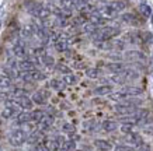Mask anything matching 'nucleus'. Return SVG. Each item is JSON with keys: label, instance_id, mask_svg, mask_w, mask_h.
<instances>
[{"label": "nucleus", "instance_id": "f257e3e1", "mask_svg": "<svg viewBox=\"0 0 153 151\" xmlns=\"http://www.w3.org/2000/svg\"><path fill=\"white\" fill-rule=\"evenodd\" d=\"M120 34V29L118 28H112V27H105L101 28V29H96V31L91 34L96 42H102V41H108L110 38H114Z\"/></svg>", "mask_w": 153, "mask_h": 151}, {"label": "nucleus", "instance_id": "f03ea898", "mask_svg": "<svg viewBox=\"0 0 153 151\" xmlns=\"http://www.w3.org/2000/svg\"><path fill=\"white\" fill-rule=\"evenodd\" d=\"M9 141L11 146H16V147L21 146V144H24L27 141V133L24 130H21V129H16V130H13L10 133Z\"/></svg>", "mask_w": 153, "mask_h": 151}, {"label": "nucleus", "instance_id": "7ed1b4c3", "mask_svg": "<svg viewBox=\"0 0 153 151\" xmlns=\"http://www.w3.org/2000/svg\"><path fill=\"white\" fill-rule=\"evenodd\" d=\"M19 108L20 106L13 99H9L6 102V108L1 110V118L3 119H10V118H13L16 115H19Z\"/></svg>", "mask_w": 153, "mask_h": 151}, {"label": "nucleus", "instance_id": "20e7f679", "mask_svg": "<svg viewBox=\"0 0 153 151\" xmlns=\"http://www.w3.org/2000/svg\"><path fill=\"white\" fill-rule=\"evenodd\" d=\"M21 78L24 81H39V80H44L45 78V74H42L41 71H37V70H33V71H27V73H21Z\"/></svg>", "mask_w": 153, "mask_h": 151}, {"label": "nucleus", "instance_id": "39448f33", "mask_svg": "<svg viewBox=\"0 0 153 151\" xmlns=\"http://www.w3.org/2000/svg\"><path fill=\"white\" fill-rule=\"evenodd\" d=\"M31 101L35 102V104H38V105H45L48 101V92L44 91V90H39V91H37L33 95V99Z\"/></svg>", "mask_w": 153, "mask_h": 151}, {"label": "nucleus", "instance_id": "423d86ee", "mask_svg": "<svg viewBox=\"0 0 153 151\" xmlns=\"http://www.w3.org/2000/svg\"><path fill=\"white\" fill-rule=\"evenodd\" d=\"M114 110L120 115H132L136 112V108L131 105H122V104H120V105L114 106Z\"/></svg>", "mask_w": 153, "mask_h": 151}, {"label": "nucleus", "instance_id": "0eeeda50", "mask_svg": "<svg viewBox=\"0 0 153 151\" xmlns=\"http://www.w3.org/2000/svg\"><path fill=\"white\" fill-rule=\"evenodd\" d=\"M17 67L21 73H27V71H33L35 70V66H34V62L31 60H21L19 64H17Z\"/></svg>", "mask_w": 153, "mask_h": 151}, {"label": "nucleus", "instance_id": "6e6552de", "mask_svg": "<svg viewBox=\"0 0 153 151\" xmlns=\"http://www.w3.org/2000/svg\"><path fill=\"white\" fill-rule=\"evenodd\" d=\"M20 108H24V109H30V108H33V101L30 99L28 96H21V98H16L13 99Z\"/></svg>", "mask_w": 153, "mask_h": 151}, {"label": "nucleus", "instance_id": "1a4fd4ad", "mask_svg": "<svg viewBox=\"0 0 153 151\" xmlns=\"http://www.w3.org/2000/svg\"><path fill=\"white\" fill-rule=\"evenodd\" d=\"M120 94H122V95L125 96H131V95H139V94H142V90L140 88H136V87H125V88H122L120 91Z\"/></svg>", "mask_w": 153, "mask_h": 151}, {"label": "nucleus", "instance_id": "9d476101", "mask_svg": "<svg viewBox=\"0 0 153 151\" xmlns=\"http://www.w3.org/2000/svg\"><path fill=\"white\" fill-rule=\"evenodd\" d=\"M128 74H129V71H126V70H124V71H121V73H117L115 76H112V81L114 82H118V84H124V82L128 80Z\"/></svg>", "mask_w": 153, "mask_h": 151}, {"label": "nucleus", "instance_id": "9b49d317", "mask_svg": "<svg viewBox=\"0 0 153 151\" xmlns=\"http://www.w3.org/2000/svg\"><path fill=\"white\" fill-rule=\"evenodd\" d=\"M11 87V78L7 74H0V90H9Z\"/></svg>", "mask_w": 153, "mask_h": 151}, {"label": "nucleus", "instance_id": "f8f14e48", "mask_svg": "<svg viewBox=\"0 0 153 151\" xmlns=\"http://www.w3.org/2000/svg\"><path fill=\"white\" fill-rule=\"evenodd\" d=\"M94 146L102 151H110L112 148V144L110 141H107V140H96V141H94Z\"/></svg>", "mask_w": 153, "mask_h": 151}, {"label": "nucleus", "instance_id": "ddd939ff", "mask_svg": "<svg viewBox=\"0 0 153 151\" xmlns=\"http://www.w3.org/2000/svg\"><path fill=\"white\" fill-rule=\"evenodd\" d=\"M101 127L104 132H114V130H117V127H118V123H117V122H112V120H105V122H102Z\"/></svg>", "mask_w": 153, "mask_h": 151}, {"label": "nucleus", "instance_id": "4468645a", "mask_svg": "<svg viewBox=\"0 0 153 151\" xmlns=\"http://www.w3.org/2000/svg\"><path fill=\"white\" fill-rule=\"evenodd\" d=\"M52 123H53V116H51V115H45V116L41 119V122H39V127L41 129H48V127H51Z\"/></svg>", "mask_w": 153, "mask_h": 151}, {"label": "nucleus", "instance_id": "2eb2a0df", "mask_svg": "<svg viewBox=\"0 0 153 151\" xmlns=\"http://www.w3.org/2000/svg\"><path fill=\"white\" fill-rule=\"evenodd\" d=\"M14 55L17 56V57H25V55H27V50H25V46L23 45V43H17V45L14 46Z\"/></svg>", "mask_w": 153, "mask_h": 151}, {"label": "nucleus", "instance_id": "dca6fc26", "mask_svg": "<svg viewBox=\"0 0 153 151\" xmlns=\"http://www.w3.org/2000/svg\"><path fill=\"white\" fill-rule=\"evenodd\" d=\"M17 122L19 123H28L31 122V113L30 112H21L17 115Z\"/></svg>", "mask_w": 153, "mask_h": 151}, {"label": "nucleus", "instance_id": "f3484780", "mask_svg": "<svg viewBox=\"0 0 153 151\" xmlns=\"http://www.w3.org/2000/svg\"><path fill=\"white\" fill-rule=\"evenodd\" d=\"M74 148H76V143L73 140H65L62 147H60L62 151H74Z\"/></svg>", "mask_w": 153, "mask_h": 151}, {"label": "nucleus", "instance_id": "a211bd4d", "mask_svg": "<svg viewBox=\"0 0 153 151\" xmlns=\"http://www.w3.org/2000/svg\"><path fill=\"white\" fill-rule=\"evenodd\" d=\"M112 91V88L110 85H102V87H97L94 90V94L96 95H107V94H110Z\"/></svg>", "mask_w": 153, "mask_h": 151}, {"label": "nucleus", "instance_id": "6ab92c4d", "mask_svg": "<svg viewBox=\"0 0 153 151\" xmlns=\"http://www.w3.org/2000/svg\"><path fill=\"white\" fill-rule=\"evenodd\" d=\"M139 11L143 17H146V18H149V17L152 15V9H150L148 4H145V3H142V4L139 6Z\"/></svg>", "mask_w": 153, "mask_h": 151}, {"label": "nucleus", "instance_id": "aec40b11", "mask_svg": "<svg viewBox=\"0 0 153 151\" xmlns=\"http://www.w3.org/2000/svg\"><path fill=\"white\" fill-rule=\"evenodd\" d=\"M68 41H65V39H59V41L55 42V49L58 50V52H65L66 49H68Z\"/></svg>", "mask_w": 153, "mask_h": 151}, {"label": "nucleus", "instance_id": "412c9836", "mask_svg": "<svg viewBox=\"0 0 153 151\" xmlns=\"http://www.w3.org/2000/svg\"><path fill=\"white\" fill-rule=\"evenodd\" d=\"M30 113H31V122H41V119L45 116L42 110H33Z\"/></svg>", "mask_w": 153, "mask_h": 151}, {"label": "nucleus", "instance_id": "4be33fe9", "mask_svg": "<svg viewBox=\"0 0 153 151\" xmlns=\"http://www.w3.org/2000/svg\"><path fill=\"white\" fill-rule=\"evenodd\" d=\"M126 57L128 59H135V60H142L145 59V56L140 53V52H136V50H132L129 53H126Z\"/></svg>", "mask_w": 153, "mask_h": 151}, {"label": "nucleus", "instance_id": "5701e85b", "mask_svg": "<svg viewBox=\"0 0 153 151\" xmlns=\"http://www.w3.org/2000/svg\"><path fill=\"white\" fill-rule=\"evenodd\" d=\"M108 69L115 71V74H117V73L124 71V66H122V63H111V64H108Z\"/></svg>", "mask_w": 153, "mask_h": 151}, {"label": "nucleus", "instance_id": "b1692460", "mask_svg": "<svg viewBox=\"0 0 153 151\" xmlns=\"http://www.w3.org/2000/svg\"><path fill=\"white\" fill-rule=\"evenodd\" d=\"M76 82V77H74L73 74H65V77H63V84L66 85H72Z\"/></svg>", "mask_w": 153, "mask_h": 151}, {"label": "nucleus", "instance_id": "393cba45", "mask_svg": "<svg viewBox=\"0 0 153 151\" xmlns=\"http://www.w3.org/2000/svg\"><path fill=\"white\" fill-rule=\"evenodd\" d=\"M21 34H23V37L30 38V37H31V35L34 34V27H31V25H27V27H24L23 31H21Z\"/></svg>", "mask_w": 153, "mask_h": 151}, {"label": "nucleus", "instance_id": "a878e982", "mask_svg": "<svg viewBox=\"0 0 153 151\" xmlns=\"http://www.w3.org/2000/svg\"><path fill=\"white\" fill-rule=\"evenodd\" d=\"M96 45L98 46V48H101V49H112V43L108 41H102V42H96Z\"/></svg>", "mask_w": 153, "mask_h": 151}, {"label": "nucleus", "instance_id": "bb28decb", "mask_svg": "<svg viewBox=\"0 0 153 151\" xmlns=\"http://www.w3.org/2000/svg\"><path fill=\"white\" fill-rule=\"evenodd\" d=\"M49 85H51L52 88H55V90H62V88H63V82L59 81V80H51Z\"/></svg>", "mask_w": 153, "mask_h": 151}, {"label": "nucleus", "instance_id": "cd10ccee", "mask_svg": "<svg viewBox=\"0 0 153 151\" xmlns=\"http://www.w3.org/2000/svg\"><path fill=\"white\" fill-rule=\"evenodd\" d=\"M122 18H124V21H125V23H131V24H136V23H138V21L135 20L134 14H124V15H122Z\"/></svg>", "mask_w": 153, "mask_h": 151}, {"label": "nucleus", "instance_id": "c85d7f7f", "mask_svg": "<svg viewBox=\"0 0 153 151\" xmlns=\"http://www.w3.org/2000/svg\"><path fill=\"white\" fill-rule=\"evenodd\" d=\"M86 74H87V77H90V78H96V77H98L100 70H97V69H87Z\"/></svg>", "mask_w": 153, "mask_h": 151}, {"label": "nucleus", "instance_id": "c756f323", "mask_svg": "<svg viewBox=\"0 0 153 151\" xmlns=\"http://www.w3.org/2000/svg\"><path fill=\"white\" fill-rule=\"evenodd\" d=\"M83 29L86 32H88V34H93L96 29H97V27L94 25V24H91V23H88V24H84V27H83Z\"/></svg>", "mask_w": 153, "mask_h": 151}, {"label": "nucleus", "instance_id": "7c9ffc66", "mask_svg": "<svg viewBox=\"0 0 153 151\" xmlns=\"http://www.w3.org/2000/svg\"><path fill=\"white\" fill-rule=\"evenodd\" d=\"M42 62H44V64L45 66H52L53 64V57H51V56H48V55H44L42 56Z\"/></svg>", "mask_w": 153, "mask_h": 151}, {"label": "nucleus", "instance_id": "2f4dec72", "mask_svg": "<svg viewBox=\"0 0 153 151\" xmlns=\"http://www.w3.org/2000/svg\"><path fill=\"white\" fill-rule=\"evenodd\" d=\"M97 126V122L96 120H90V122H86V123L83 124V127L86 129V130H91L93 127H96Z\"/></svg>", "mask_w": 153, "mask_h": 151}, {"label": "nucleus", "instance_id": "473e14b6", "mask_svg": "<svg viewBox=\"0 0 153 151\" xmlns=\"http://www.w3.org/2000/svg\"><path fill=\"white\" fill-rule=\"evenodd\" d=\"M62 129H63V132H66V133H73L74 132V126L70 123H65Z\"/></svg>", "mask_w": 153, "mask_h": 151}, {"label": "nucleus", "instance_id": "72a5a7b5", "mask_svg": "<svg viewBox=\"0 0 153 151\" xmlns=\"http://www.w3.org/2000/svg\"><path fill=\"white\" fill-rule=\"evenodd\" d=\"M132 127H134V126H132L131 123L129 124H128V123H124L121 129H122V132H124V133H131V132H132Z\"/></svg>", "mask_w": 153, "mask_h": 151}, {"label": "nucleus", "instance_id": "f704fd0d", "mask_svg": "<svg viewBox=\"0 0 153 151\" xmlns=\"http://www.w3.org/2000/svg\"><path fill=\"white\" fill-rule=\"evenodd\" d=\"M56 69L59 70V71H63V73H66V74H70V70L66 67V66H63V64H58L56 66Z\"/></svg>", "mask_w": 153, "mask_h": 151}, {"label": "nucleus", "instance_id": "c9c22d12", "mask_svg": "<svg viewBox=\"0 0 153 151\" xmlns=\"http://www.w3.org/2000/svg\"><path fill=\"white\" fill-rule=\"evenodd\" d=\"M35 151H49V148H48L45 144H41V143H39L37 146V148H35Z\"/></svg>", "mask_w": 153, "mask_h": 151}, {"label": "nucleus", "instance_id": "e433bc0d", "mask_svg": "<svg viewBox=\"0 0 153 151\" xmlns=\"http://www.w3.org/2000/svg\"><path fill=\"white\" fill-rule=\"evenodd\" d=\"M115 151H134V150H132V148H128V147L121 146V147H117Z\"/></svg>", "mask_w": 153, "mask_h": 151}, {"label": "nucleus", "instance_id": "4c0bfd02", "mask_svg": "<svg viewBox=\"0 0 153 151\" xmlns=\"http://www.w3.org/2000/svg\"><path fill=\"white\" fill-rule=\"evenodd\" d=\"M150 17H152V18H150V20H152V24H153V13H152V15H150Z\"/></svg>", "mask_w": 153, "mask_h": 151}]
</instances>
